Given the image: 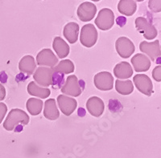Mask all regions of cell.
<instances>
[{
    "mask_svg": "<svg viewBox=\"0 0 161 158\" xmlns=\"http://www.w3.org/2000/svg\"><path fill=\"white\" fill-rule=\"evenodd\" d=\"M95 24L102 31H108L114 24V15L109 8H103L99 11L95 19Z\"/></svg>",
    "mask_w": 161,
    "mask_h": 158,
    "instance_id": "277c9868",
    "label": "cell"
},
{
    "mask_svg": "<svg viewBox=\"0 0 161 158\" xmlns=\"http://www.w3.org/2000/svg\"><path fill=\"white\" fill-rule=\"evenodd\" d=\"M44 116L45 118L50 120H55L59 118L60 113H59L54 99H48V100L45 101V103H44Z\"/></svg>",
    "mask_w": 161,
    "mask_h": 158,
    "instance_id": "d6986e66",
    "label": "cell"
},
{
    "mask_svg": "<svg viewBox=\"0 0 161 158\" xmlns=\"http://www.w3.org/2000/svg\"><path fill=\"white\" fill-rule=\"evenodd\" d=\"M33 78L36 80V84L43 87H48L53 84V69L44 67H38L33 75Z\"/></svg>",
    "mask_w": 161,
    "mask_h": 158,
    "instance_id": "52a82bcc",
    "label": "cell"
},
{
    "mask_svg": "<svg viewBox=\"0 0 161 158\" xmlns=\"http://www.w3.org/2000/svg\"><path fill=\"white\" fill-rule=\"evenodd\" d=\"M118 10L126 16H131L137 10V4L134 0H121L118 4Z\"/></svg>",
    "mask_w": 161,
    "mask_h": 158,
    "instance_id": "44dd1931",
    "label": "cell"
},
{
    "mask_svg": "<svg viewBox=\"0 0 161 158\" xmlns=\"http://www.w3.org/2000/svg\"><path fill=\"white\" fill-rule=\"evenodd\" d=\"M6 97V89L2 84H0V101L3 100Z\"/></svg>",
    "mask_w": 161,
    "mask_h": 158,
    "instance_id": "f1b7e54d",
    "label": "cell"
},
{
    "mask_svg": "<svg viewBox=\"0 0 161 158\" xmlns=\"http://www.w3.org/2000/svg\"><path fill=\"white\" fill-rule=\"evenodd\" d=\"M86 108L90 115L95 117L102 116L104 112L105 104L103 100L97 97H92L86 102Z\"/></svg>",
    "mask_w": 161,
    "mask_h": 158,
    "instance_id": "5bb4252c",
    "label": "cell"
},
{
    "mask_svg": "<svg viewBox=\"0 0 161 158\" xmlns=\"http://www.w3.org/2000/svg\"><path fill=\"white\" fill-rule=\"evenodd\" d=\"M133 81L136 87L141 93L146 95L147 97H150L152 94H153V84L151 79L147 75H136L134 76Z\"/></svg>",
    "mask_w": 161,
    "mask_h": 158,
    "instance_id": "9c48e42d",
    "label": "cell"
},
{
    "mask_svg": "<svg viewBox=\"0 0 161 158\" xmlns=\"http://www.w3.org/2000/svg\"><path fill=\"white\" fill-rule=\"evenodd\" d=\"M30 121L28 115L19 108L11 109L3 123V128L8 131H12L19 124L27 125Z\"/></svg>",
    "mask_w": 161,
    "mask_h": 158,
    "instance_id": "6da1fadb",
    "label": "cell"
},
{
    "mask_svg": "<svg viewBox=\"0 0 161 158\" xmlns=\"http://www.w3.org/2000/svg\"><path fill=\"white\" fill-rule=\"evenodd\" d=\"M57 103L61 113L65 116H70L77 107V102L75 99L64 95H60L57 97Z\"/></svg>",
    "mask_w": 161,
    "mask_h": 158,
    "instance_id": "4fadbf2b",
    "label": "cell"
},
{
    "mask_svg": "<svg viewBox=\"0 0 161 158\" xmlns=\"http://www.w3.org/2000/svg\"><path fill=\"white\" fill-rule=\"evenodd\" d=\"M28 92L31 96L40 97L41 99L48 98L51 94L50 89L40 87L34 81L29 83L28 85Z\"/></svg>",
    "mask_w": 161,
    "mask_h": 158,
    "instance_id": "7402d4cb",
    "label": "cell"
},
{
    "mask_svg": "<svg viewBox=\"0 0 161 158\" xmlns=\"http://www.w3.org/2000/svg\"><path fill=\"white\" fill-rule=\"evenodd\" d=\"M139 49L142 52L147 55L152 61H157L156 63L158 64V59H160L161 55L160 44L159 40H155L152 43L143 41L139 44Z\"/></svg>",
    "mask_w": 161,
    "mask_h": 158,
    "instance_id": "30bf717a",
    "label": "cell"
},
{
    "mask_svg": "<svg viewBox=\"0 0 161 158\" xmlns=\"http://www.w3.org/2000/svg\"><path fill=\"white\" fill-rule=\"evenodd\" d=\"M161 67L160 66H157L154 68L153 71H152V76L153 79L156 81L160 82L161 81Z\"/></svg>",
    "mask_w": 161,
    "mask_h": 158,
    "instance_id": "4316f807",
    "label": "cell"
},
{
    "mask_svg": "<svg viewBox=\"0 0 161 158\" xmlns=\"http://www.w3.org/2000/svg\"><path fill=\"white\" fill-rule=\"evenodd\" d=\"M37 64L40 66L54 67L58 63V58L49 48H45L40 51L36 56Z\"/></svg>",
    "mask_w": 161,
    "mask_h": 158,
    "instance_id": "7c38bea8",
    "label": "cell"
},
{
    "mask_svg": "<svg viewBox=\"0 0 161 158\" xmlns=\"http://www.w3.org/2000/svg\"><path fill=\"white\" fill-rule=\"evenodd\" d=\"M53 70L60 74H70L75 70L74 64L70 60H64L59 62V64L53 67Z\"/></svg>",
    "mask_w": 161,
    "mask_h": 158,
    "instance_id": "603a6c76",
    "label": "cell"
},
{
    "mask_svg": "<svg viewBox=\"0 0 161 158\" xmlns=\"http://www.w3.org/2000/svg\"><path fill=\"white\" fill-rule=\"evenodd\" d=\"M27 109L32 116H37L42 111L43 101L40 99L29 98L27 101Z\"/></svg>",
    "mask_w": 161,
    "mask_h": 158,
    "instance_id": "d4e9b609",
    "label": "cell"
},
{
    "mask_svg": "<svg viewBox=\"0 0 161 158\" xmlns=\"http://www.w3.org/2000/svg\"><path fill=\"white\" fill-rule=\"evenodd\" d=\"M114 77L108 71H101L95 75L93 83L97 89L101 91H110L113 88Z\"/></svg>",
    "mask_w": 161,
    "mask_h": 158,
    "instance_id": "ba28073f",
    "label": "cell"
},
{
    "mask_svg": "<svg viewBox=\"0 0 161 158\" xmlns=\"http://www.w3.org/2000/svg\"><path fill=\"white\" fill-rule=\"evenodd\" d=\"M136 27L137 31L140 32L147 40H153L157 36L158 32L156 27L143 17H138L136 18Z\"/></svg>",
    "mask_w": 161,
    "mask_h": 158,
    "instance_id": "5b68a950",
    "label": "cell"
},
{
    "mask_svg": "<svg viewBox=\"0 0 161 158\" xmlns=\"http://www.w3.org/2000/svg\"><path fill=\"white\" fill-rule=\"evenodd\" d=\"M114 74L119 79H128L132 76L133 75V69L131 66L127 62H120L119 64L114 67Z\"/></svg>",
    "mask_w": 161,
    "mask_h": 158,
    "instance_id": "2e32d148",
    "label": "cell"
},
{
    "mask_svg": "<svg viewBox=\"0 0 161 158\" xmlns=\"http://www.w3.org/2000/svg\"><path fill=\"white\" fill-rule=\"evenodd\" d=\"M36 68V64L35 59L29 55L23 57L19 63V71L23 73L29 75V76L33 74Z\"/></svg>",
    "mask_w": 161,
    "mask_h": 158,
    "instance_id": "e0dca14e",
    "label": "cell"
},
{
    "mask_svg": "<svg viewBox=\"0 0 161 158\" xmlns=\"http://www.w3.org/2000/svg\"><path fill=\"white\" fill-rule=\"evenodd\" d=\"M115 89L119 94L127 96L131 94L132 92L134 91V85L131 80H128L126 81H122L117 80H115Z\"/></svg>",
    "mask_w": 161,
    "mask_h": 158,
    "instance_id": "cb8c5ba5",
    "label": "cell"
},
{
    "mask_svg": "<svg viewBox=\"0 0 161 158\" xmlns=\"http://www.w3.org/2000/svg\"><path fill=\"white\" fill-rule=\"evenodd\" d=\"M63 34L66 40L70 44H75L77 42L79 34V25L77 23L70 22L66 24L64 27Z\"/></svg>",
    "mask_w": 161,
    "mask_h": 158,
    "instance_id": "ac0fdd59",
    "label": "cell"
},
{
    "mask_svg": "<svg viewBox=\"0 0 161 158\" xmlns=\"http://www.w3.org/2000/svg\"><path fill=\"white\" fill-rule=\"evenodd\" d=\"M126 19L125 17L119 16V18H117V24H118V25L120 26V27H123V26H124L125 24H126Z\"/></svg>",
    "mask_w": 161,
    "mask_h": 158,
    "instance_id": "f546056e",
    "label": "cell"
},
{
    "mask_svg": "<svg viewBox=\"0 0 161 158\" xmlns=\"http://www.w3.org/2000/svg\"><path fill=\"white\" fill-rule=\"evenodd\" d=\"M81 84H84L83 80L80 81L76 76L71 75L66 79L65 83L61 87V92L73 97H79L84 87V86H81Z\"/></svg>",
    "mask_w": 161,
    "mask_h": 158,
    "instance_id": "7a4b0ae2",
    "label": "cell"
},
{
    "mask_svg": "<svg viewBox=\"0 0 161 158\" xmlns=\"http://www.w3.org/2000/svg\"><path fill=\"white\" fill-rule=\"evenodd\" d=\"M97 13V7L90 2H85L77 8V16L82 22H90L95 16Z\"/></svg>",
    "mask_w": 161,
    "mask_h": 158,
    "instance_id": "8fae6325",
    "label": "cell"
},
{
    "mask_svg": "<svg viewBox=\"0 0 161 158\" xmlns=\"http://www.w3.org/2000/svg\"><path fill=\"white\" fill-rule=\"evenodd\" d=\"M132 65L135 71L137 72L147 71L151 67V60L147 55L141 53H138L131 59Z\"/></svg>",
    "mask_w": 161,
    "mask_h": 158,
    "instance_id": "9a60e30c",
    "label": "cell"
},
{
    "mask_svg": "<svg viewBox=\"0 0 161 158\" xmlns=\"http://www.w3.org/2000/svg\"><path fill=\"white\" fill-rule=\"evenodd\" d=\"M115 49L122 58L127 59L135 52L136 47L131 40L126 37H119L115 43Z\"/></svg>",
    "mask_w": 161,
    "mask_h": 158,
    "instance_id": "8992f818",
    "label": "cell"
},
{
    "mask_svg": "<svg viewBox=\"0 0 161 158\" xmlns=\"http://www.w3.org/2000/svg\"><path fill=\"white\" fill-rule=\"evenodd\" d=\"M7 112H8V107H7V105L4 103L0 102V124L2 123Z\"/></svg>",
    "mask_w": 161,
    "mask_h": 158,
    "instance_id": "83f0119b",
    "label": "cell"
},
{
    "mask_svg": "<svg viewBox=\"0 0 161 158\" xmlns=\"http://www.w3.org/2000/svg\"><path fill=\"white\" fill-rule=\"evenodd\" d=\"M149 8L154 12L160 11V1H149Z\"/></svg>",
    "mask_w": 161,
    "mask_h": 158,
    "instance_id": "484cf974",
    "label": "cell"
},
{
    "mask_svg": "<svg viewBox=\"0 0 161 158\" xmlns=\"http://www.w3.org/2000/svg\"><path fill=\"white\" fill-rule=\"evenodd\" d=\"M53 47L60 59L65 58L69 54V46L62 38L59 36L55 37V39L53 40Z\"/></svg>",
    "mask_w": 161,
    "mask_h": 158,
    "instance_id": "ffe728a7",
    "label": "cell"
},
{
    "mask_svg": "<svg viewBox=\"0 0 161 158\" xmlns=\"http://www.w3.org/2000/svg\"><path fill=\"white\" fill-rule=\"evenodd\" d=\"M97 40V31L93 24L84 25L80 30V41L84 47H92Z\"/></svg>",
    "mask_w": 161,
    "mask_h": 158,
    "instance_id": "3957f363",
    "label": "cell"
}]
</instances>
